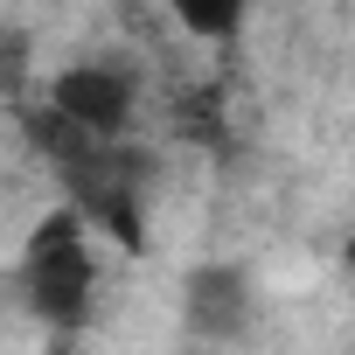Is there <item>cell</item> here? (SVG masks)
I'll return each mask as SVG.
<instances>
[{"mask_svg": "<svg viewBox=\"0 0 355 355\" xmlns=\"http://www.w3.org/2000/svg\"><path fill=\"white\" fill-rule=\"evenodd\" d=\"M28 119V139H35V153L56 167V182H63V209H77L91 230H105V237H119L125 251H139L146 244V196H153V153H139L132 139H84V132H70V125H56L42 105L35 112H21Z\"/></svg>", "mask_w": 355, "mask_h": 355, "instance_id": "6da1fadb", "label": "cell"}, {"mask_svg": "<svg viewBox=\"0 0 355 355\" xmlns=\"http://www.w3.org/2000/svg\"><path fill=\"white\" fill-rule=\"evenodd\" d=\"M15 293H21V306H28L42 327H56V334H70V327L91 320L98 258H91V223H84L77 209H49V216L28 230V244H21V258H15Z\"/></svg>", "mask_w": 355, "mask_h": 355, "instance_id": "7a4b0ae2", "label": "cell"}, {"mask_svg": "<svg viewBox=\"0 0 355 355\" xmlns=\"http://www.w3.org/2000/svg\"><path fill=\"white\" fill-rule=\"evenodd\" d=\"M42 112L84 139H132V112H139V70L119 63V56H84V63H63L49 77V98Z\"/></svg>", "mask_w": 355, "mask_h": 355, "instance_id": "3957f363", "label": "cell"}, {"mask_svg": "<svg viewBox=\"0 0 355 355\" xmlns=\"http://www.w3.org/2000/svg\"><path fill=\"white\" fill-rule=\"evenodd\" d=\"M258 320V286L244 265H202L189 279V327L202 341H244Z\"/></svg>", "mask_w": 355, "mask_h": 355, "instance_id": "277c9868", "label": "cell"}, {"mask_svg": "<svg viewBox=\"0 0 355 355\" xmlns=\"http://www.w3.org/2000/svg\"><path fill=\"white\" fill-rule=\"evenodd\" d=\"M182 21H189V28H202V35H230V28H237V8H223V15H202V8H182Z\"/></svg>", "mask_w": 355, "mask_h": 355, "instance_id": "5b68a950", "label": "cell"}, {"mask_svg": "<svg viewBox=\"0 0 355 355\" xmlns=\"http://www.w3.org/2000/svg\"><path fill=\"white\" fill-rule=\"evenodd\" d=\"M341 265H348V279H355V230H348V244H341Z\"/></svg>", "mask_w": 355, "mask_h": 355, "instance_id": "8992f818", "label": "cell"}]
</instances>
